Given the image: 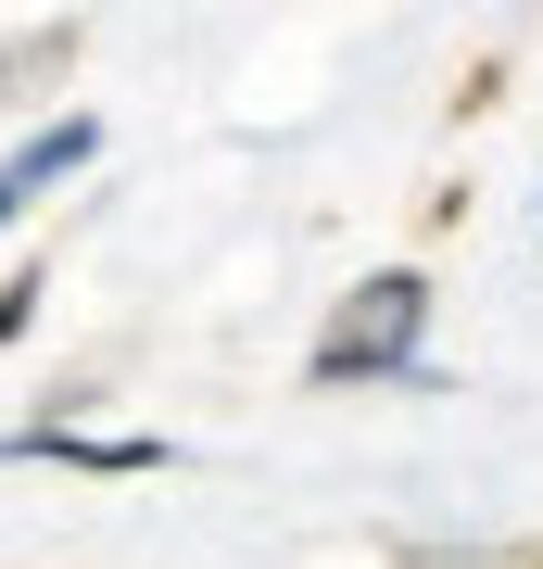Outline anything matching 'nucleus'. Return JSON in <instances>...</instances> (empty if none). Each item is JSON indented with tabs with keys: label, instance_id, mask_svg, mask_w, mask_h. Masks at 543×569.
<instances>
[{
	"label": "nucleus",
	"instance_id": "nucleus-2",
	"mask_svg": "<svg viewBox=\"0 0 543 569\" xmlns=\"http://www.w3.org/2000/svg\"><path fill=\"white\" fill-rule=\"evenodd\" d=\"M77 152H89V127H39V140L0 164V228H13V216H26V190H39V178H63Z\"/></svg>",
	"mask_w": 543,
	"mask_h": 569
},
{
	"label": "nucleus",
	"instance_id": "nucleus-1",
	"mask_svg": "<svg viewBox=\"0 0 543 569\" xmlns=\"http://www.w3.org/2000/svg\"><path fill=\"white\" fill-rule=\"evenodd\" d=\"M418 317H430V291L418 279H366L342 317H329V342H316V380H380V367L418 355Z\"/></svg>",
	"mask_w": 543,
	"mask_h": 569
}]
</instances>
